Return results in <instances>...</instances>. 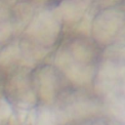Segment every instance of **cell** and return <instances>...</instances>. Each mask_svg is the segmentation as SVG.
<instances>
[{"label": "cell", "instance_id": "obj_1", "mask_svg": "<svg viewBox=\"0 0 125 125\" xmlns=\"http://www.w3.org/2000/svg\"><path fill=\"white\" fill-rule=\"evenodd\" d=\"M90 57V52L84 45L74 42L57 52L55 64L70 81L82 85L88 83L93 76Z\"/></svg>", "mask_w": 125, "mask_h": 125}, {"label": "cell", "instance_id": "obj_2", "mask_svg": "<svg viewBox=\"0 0 125 125\" xmlns=\"http://www.w3.org/2000/svg\"><path fill=\"white\" fill-rule=\"evenodd\" d=\"M61 21L56 10H44L31 20L25 34L32 43L44 47L52 46L60 33Z\"/></svg>", "mask_w": 125, "mask_h": 125}, {"label": "cell", "instance_id": "obj_3", "mask_svg": "<svg viewBox=\"0 0 125 125\" xmlns=\"http://www.w3.org/2000/svg\"><path fill=\"white\" fill-rule=\"evenodd\" d=\"M55 69L51 66H45L38 71L36 77V85L38 93L41 99L47 103L51 104L55 98L58 90V77Z\"/></svg>", "mask_w": 125, "mask_h": 125}, {"label": "cell", "instance_id": "obj_4", "mask_svg": "<svg viewBox=\"0 0 125 125\" xmlns=\"http://www.w3.org/2000/svg\"><path fill=\"white\" fill-rule=\"evenodd\" d=\"M68 120L62 108L53 106L50 104L36 107L34 125H63Z\"/></svg>", "mask_w": 125, "mask_h": 125}, {"label": "cell", "instance_id": "obj_5", "mask_svg": "<svg viewBox=\"0 0 125 125\" xmlns=\"http://www.w3.org/2000/svg\"><path fill=\"white\" fill-rule=\"evenodd\" d=\"M87 3L84 0H65L56 9L62 20L65 21H75L83 17Z\"/></svg>", "mask_w": 125, "mask_h": 125}, {"label": "cell", "instance_id": "obj_6", "mask_svg": "<svg viewBox=\"0 0 125 125\" xmlns=\"http://www.w3.org/2000/svg\"><path fill=\"white\" fill-rule=\"evenodd\" d=\"M36 107H16L9 119V125H34Z\"/></svg>", "mask_w": 125, "mask_h": 125}, {"label": "cell", "instance_id": "obj_7", "mask_svg": "<svg viewBox=\"0 0 125 125\" xmlns=\"http://www.w3.org/2000/svg\"><path fill=\"white\" fill-rule=\"evenodd\" d=\"M21 58V48L19 42H14L8 45L0 52V64L7 65Z\"/></svg>", "mask_w": 125, "mask_h": 125}, {"label": "cell", "instance_id": "obj_8", "mask_svg": "<svg viewBox=\"0 0 125 125\" xmlns=\"http://www.w3.org/2000/svg\"><path fill=\"white\" fill-rule=\"evenodd\" d=\"M14 112L11 104L3 97H0V123H4L10 119Z\"/></svg>", "mask_w": 125, "mask_h": 125}, {"label": "cell", "instance_id": "obj_9", "mask_svg": "<svg viewBox=\"0 0 125 125\" xmlns=\"http://www.w3.org/2000/svg\"><path fill=\"white\" fill-rule=\"evenodd\" d=\"M12 25L8 21H0V44L4 42L12 33Z\"/></svg>", "mask_w": 125, "mask_h": 125}]
</instances>
